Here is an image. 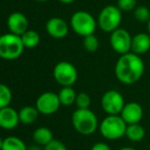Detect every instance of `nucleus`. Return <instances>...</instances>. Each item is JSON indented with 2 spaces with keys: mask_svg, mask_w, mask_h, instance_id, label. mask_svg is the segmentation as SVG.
<instances>
[{
  "mask_svg": "<svg viewBox=\"0 0 150 150\" xmlns=\"http://www.w3.org/2000/svg\"><path fill=\"white\" fill-rule=\"evenodd\" d=\"M59 2L63 3V4H70V3L74 2L75 0H58Z\"/></svg>",
  "mask_w": 150,
  "mask_h": 150,
  "instance_id": "obj_30",
  "label": "nucleus"
},
{
  "mask_svg": "<svg viewBox=\"0 0 150 150\" xmlns=\"http://www.w3.org/2000/svg\"><path fill=\"white\" fill-rule=\"evenodd\" d=\"M91 150H111V149L106 143H103V142H98V143L94 144V145L92 146Z\"/></svg>",
  "mask_w": 150,
  "mask_h": 150,
  "instance_id": "obj_28",
  "label": "nucleus"
},
{
  "mask_svg": "<svg viewBox=\"0 0 150 150\" xmlns=\"http://www.w3.org/2000/svg\"><path fill=\"white\" fill-rule=\"evenodd\" d=\"M98 22L90 13L84 11H78L72 15L70 19V26L72 30L79 36H86L94 34L96 31Z\"/></svg>",
  "mask_w": 150,
  "mask_h": 150,
  "instance_id": "obj_5",
  "label": "nucleus"
},
{
  "mask_svg": "<svg viewBox=\"0 0 150 150\" xmlns=\"http://www.w3.org/2000/svg\"><path fill=\"white\" fill-rule=\"evenodd\" d=\"M46 32L50 36L54 39H63L69 33V26L61 18H52L46 22L45 25Z\"/></svg>",
  "mask_w": 150,
  "mask_h": 150,
  "instance_id": "obj_11",
  "label": "nucleus"
},
{
  "mask_svg": "<svg viewBox=\"0 0 150 150\" xmlns=\"http://www.w3.org/2000/svg\"><path fill=\"white\" fill-rule=\"evenodd\" d=\"M43 150H68V148L66 147V145L62 141L54 139L47 145L44 146Z\"/></svg>",
  "mask_w": 150,
  "mask_h": 150,
  "instance_id": "obj_27",
  "label": "nucleus"
},
{
  "mask_svg": "<svg viewBox=\"0 0 150 150\" xmlns=\"http://www.w3.org/2000/svg\"><path fill=\"white\" fill-rule=\"evenodd\" d=\"M145 65L142 58L137 54L129 52L120 54L115 64V76L120 82L125 84H132L137 82L144 73Z\"/></svg>",
  "mask_w": 150,
  "mask_h": 150,
  "instance_id": "obj_1",
  "label": "nucleus"
},
{
  "mask_svg": "<svg viewBox=\"0 0 150 150\" xmlns=\"http://www.w3.org/2000/svg\"><path fill=\"white\" fill-rule=\"evenodd\" d=\"M132 36L125 29L118 28L110 35V44L113 50L119 54H127L132 50Z\"/></svg>",
  "mask_w": 150,
  "mask_h": 150,
  "instance_id": "obj_10",
  "label": "nucleus"
},
{
  "mask_svg": "<svg viewBox=\"0 0 150 150\" xmlns=\"http://www.w3.org/2000/svg\"><path fill=\"white\" fill-rule=\"evenodd\" d=\"M28 19L24 13L20 11H16L9 15L7 19V28L11 31V33H13L16 35H23L28 30Z\"/></svg>",
  "mask_w": 150,
  "mask_h": 150,
  "instance_id": "obj_13",
  "label": "nucleus"
},
{
  "mask_svg": "<svg viewBox=\"0 0 150 150\" xmlns=\"http://www.w3.org/2000/svg\"><path fill=\"white\" fill-rule=\"evenodd\" d=\"M135 19L139 22H148L150 20V11L144 5L137 6L134 11Z\"/></svg>",
  "mask_w": 150,
  "mask_h": 150,
  "instance_id": "obj_25",
  "label": "nucleus"
},
{
  "mask_svg": "<svg viewBox=\"0 0 150 150\" xmlns=\"http://www.w3.org/2000/svg\"><path fill=\"white\" fill-rule=\"evenodd\" d=\"M99 39L95 34H91L83 37V47L86 52H95L99 48Z\"/></svg>",
  "mask_w": 150,
  "mask_h": 150,
  "instance_id": "obj_23",
  "label": "nucleus"
},
{
  "mask_svg": "<svg viewBox=\"0 0 150 150\" xmlns=\"http://www.w3.org/2000/svg\"><path fill=\"white\" fill-rule=\"evenodd\" d=\"M119 150H136L135 148H133V147H122V148H120Z\"/></svg>",
  "mask_w": 150,
  "mask_h": 150,
  "instance_id": "obj_31",
  "label": "nucleus"
},
{
  "mask_svg": "<svg viewBox=\"0 0 150 150\" xmlns=\"http://www.w3.org/2000/svg\"><path fill=\"white\" fill-rule=\"evenodd\" d=\"M147 30H148V34L150 35V20L147 22Z\"/></svg>",
  "mask_w": 150,
  "mask_h": 150,
  "instance_id": "obj_32",
  "label": "nucleus"
},
{
  "mask_svg": "<svg viewBox=\"0 0 150 150\" xmlns=\"http://www.w3.org/2000/svg\"><path fill=\"white\" fill-rule=\"evenodd\" d=\"M27 150H43V149H41V148H40V145H38V144H37V145L29 146Z\"/></svg>",
  "mask_w": 150,
  "mask_h": 150,
  "instance_id": "obj_29",
  "label": "nucleus"
},
{
  "mask_svg": "<svg viewBox=\"0 0 150 150\" xmlns=\"http://www.w3.org/2000/svg\"><path fill=\"white\" fill-rule=\"evenodd\" d=\"M19 122H21L20 115L16 109L11 106L0 108V125L3 129L11 131L16 129Z\"/></svg>",
  "mask_w": 150,
  "mask_h": 150,
  "instance_id": "obj_14",
  "label": "nucleus"
},
{
  "mask_svg": "<svg viewBox=\"0 0 150 150\" xmlns=\"http://www.w3.org/2000/svg\"><path fill=\"white\" fill-rule=\"evenodd\" d=\"M1 150H27L28 147L26 144L18 137L9 136L1 140L0 143Z\"/></svg>",
  "mask_w": 150,
  "mask_h": 150,
  "instance_id": "obj_17",
  "label": "nucleus"
},
{
  "mask_svg": "<svg viewBox=\"0 0 150 150\" xmlns=\"http://www.w3.org/2000/svg\"><path fill=\"white\" fill-rule=\"evenodd\" d=\"M33 140L36 144L40 146H45L50 143V141L54 140V137H52V133L48 127H40L38 129H36L35 131L33 132Z\"/></svg>",
  "mask_w": 150,
  "mask_h": 150,
  "instance_id": "obj_16",
  "label": "nucleus"
},
{
  "mask_svg": "<svg viewBox=\"0 0 150 150\" xmlns=\"http://www.w3.org/2000/svg\"><path fill=\"white\" fill-rule=\"evenodd\" d=\"M125 105L122 95L115 90L104 93L101 99V106L108 115H119Z\"/></svg>",
  "mask_w": 150,
  "mask_h": 150,
  "instance_id": "obj_8",
  "label": "nucleus"
},
{
  "mask_svg": "<svg viewBox=\"0 0 150 150\" xmlns=\"http://www.w3.org/2000/svg\"><path fill=\"white\" fill-rule=\"evenodd\" d=\"M39 111L36 107L33 106H25L19 111L20 120L24 125H32L36 121L39 115Z\"/></svg>",
  "mask_w": 150,
  "mask_h": 150,
  "instance_id": "obj_18",
  "label": "nucleus"
},
{
  "mask_svg": "<svg viewBox=\"0 0 150 150\" xmlns=\"http://www.w3.org/2000/svg\"><path fill=\"white\" fill-rule=\"evenodd\" d=\"M52 75L54 80L62 86H72L78 77V73L75 66L67 61H62L56 64Z\"/></svg>",
  "mask_w": 150,
  "mask_h": 150,
  "instance_id": "obj_7",
  "label": "nucleus"
},
{
  "mask_svg": "<svg viewBox=\"0 0 150 150\" xmlns=\"http://www.w3.org/2000/svg\"><path fill=\"white\" fill-rule=\"evenodd\" d=\"M36 1H38V2H46L48 0H36Z\"/></svg>",
  "mask_w": 150,
  "mask_h": 150,
  "instance_id": "obj_33",
  "label": "nucleus"
},
{
  "mask_svg": "<svg viewBox=\"0 0 150 150\" xmlns=\"http://www.w3.org/2000/svg\"><path fill=\"white\" fill-rule=\"evenodd\" d=\"M119 115L122 117L127 125L139 123L143 117V108L137 102L125 103V107Z\"/></svg>",
  "mask_w": 150,
  "mask_h": 150,
  "instance_id": "obj_12",
  "label": "nucleus"
},
{
  "mask_svg": "<svg viewBox=\"0 0 150 150\" xmlns=\"http://www.w3.org/2000/svg\"><path fill=\"white\" fill-rule=\"evenodd\" d=\"M125 137L133 142H139L145 137V129L140 123L127 125L125 129Z\"/></svg>",
  "mask_w": 150,
  "mask_h": 150,
  "instance_id": "obj_20",
  "label": "nucleus"
},
{
  "mask_svg": "<svg viewBox=\"0 0 150 150\" xmlns=\"http://www.w3.org/2000/svg\"><path fill=\"white\" fill-rule=\"evenodd\" d=\"M121 11L118 6L107 5L100 11L98 17V25L101 30L108 33H112L119 28L121 23Z\"/></svg>",
  "mask_w": 150,
  "mask_h": 150,
  "instance_id": "obj_6",
  "label": "nucleus"
},
{
  "mask_svg": "<svg viewBox=\"0 0 150 150\" xmlns=\"http://www.w3.org/2000/svg\"><path fill=\"white\" fill-rule=\"evenodd\" d=\"M127 122L120 115H108L99 125L100 133L107 140H118L125 136Z\"/></svg>",
  "mask_w": 150,
  "mask_h": 150,
  "instance_id": "obj_3",
  "label": "nucleus"
},
{
  "mask_svg": "<svg viewBox=\"0 0 150 150\" xmlns=\"http://www.w3.org/2000/svg\"><path fill=\"white\" fill-rule=\"evenodd\" d=\"M61 105L62 104L60 102L58 94L54 92H45L37 98L35 107L40 114L52 115L59 110Z\"/></svg>",
  "mask_w": 150,
  "mask_h": 150,
  "instance_id": "obj_9",
  "label": "nucleus"
},
{
  "mask_svg": "<svg viewBox=\"0 0 150 150\" xmlns=\"http://www.w3.org/2000/svg\"><path fill=\"white\" fill-rule=\"evenodd\" d=\"M60 102L63 106H71L76 101V92L72 86H62L60 92L58 93Z\"/></svg>",
  "mask_w": 150,
  "mask_h": 150,
  "instance_id": "obj_19",
  "label": "nucleus"
},
{
  "mask_svg": "<svg viewBox=\"0 0 150 150\" xmlns=\"http://www.w3.org/2000/svg\"><path fill=\"white\" fill-rule=\"evenodd\" d=\"M24 43L20 35L13 33L3 34L0 37V57L4 60H16L24 52Z\"/></svg>",
  "mask_w": 150,
  "mask_h": 150,
  "instance_id": "obj_4",
  "label": "nucleus"
},
{
  "mask_svg": "<svg viewBox=\"0 0 150 150\" xmlns=\"http://www.w3.org/2000/svg\"><path fill=\"white\" fill-rule=\"evenodd\" d=\"M72 125L77 133L84 136L93 135L99 127L97 115L88 109H76L72 114Z\"/></svg>",
  "mask_w": 150,
  "mask_h": 150,
  "instance_id": "obj_2",
  "label": "nucleus"
},
{
  "mask_svg": "<svg viewBox=\"0 0 150 150\" xmlns=\"http://www.w3.org/2000/svg\"><path fill=\"white\" fill-rule=\"evenodd\" d=\"M21 37L25 48H34L40 42V35L34 30H27Z\"/></svg>",
  "mask_w": 150,
  "mask_h": 150,
  "instance_id": "obj_21",
  "label": "nucleus"
},
{
  "mask_svg": "<svg viewBox=\"0 0 150 150\" xmlns=\"http://www.w3.org/2000/svg\"><path fill=\"white\" fill-rule=\"evenodd\" d=\"M91 97L86 93H79L76 96V101H75V105L78 109H88L91 106Z\"/></svg>",
  "mask_w": 150,
  "mask_h": 150,
  "instance_id": "obj_24",
  "label": "nucleus"
},
{
  "mask_svg": "<svg viewBox=\"0 0 150 150\" xmlns=\"http://www.w3.org/2000/svg\"><path fill=\"white\" fill-rule=\"evenodd\" d=\"M13 100V94L11 88L5 84L0 86V108L9 106Z\"/></svg>",
  "mask_w": 150,
  "mask_h": 150,
  "instance_id": "obj_22",
  "label": "nucleus"
},
{
  "mask_svg": "<svg viewBox=\"0 0 150 150\" xmlns=\"http://www.w3.org/2000/svg\"><path fill=\"white\" fill-rule=\"evenodd\" d=\"M150 50V35L147 33H138L132 39V52L139 56Z\"/></svg>",
  "mask_w": 150,
  "mask_h": 150,
  "instance_id": "obj_15",
  "label": "nucleus"
},
{
  "mask_svg": "<svg viewBox=\"0 0 150 150\" xmlns=\"http://www.w3.org/2000/svg\"><path fill=\"white\" fill-rule=\"evenodd\" d=\"M117 6L121 11H132L137 7V0H117Z\"/></svg>",
  "mask_w": 150,
  "mask_h": 150,
  "instance_id": "obj_26",
  "label": "nucleus"
}]
</instances>
